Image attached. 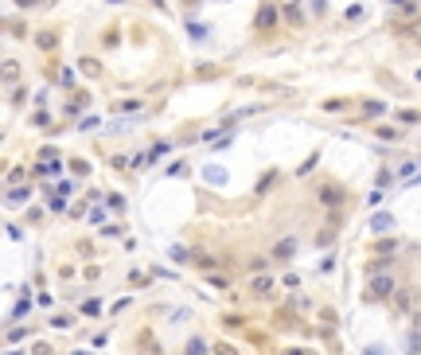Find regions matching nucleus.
<instances>
[{
  "mask_svg": "<svg viewBox=\"0 0 421 355\" xmlns=\"http://www.w3.org/2000/svg\"><path fill=\"white\" fill-rule=\"evenodd\" d=\"M188 355H203V340H191L188 343Z\"/></svg>",
  "mask_w": 421,
  "mask_h": 355,
  "instance_id": "13",
  "label": "nucleus"
},
{
  "mask_svg": "<svg viewBox=\"0 0 421 355\" xmlns=\"http://www.w3.org/2000/svg\"><path fill=\"white\" fill-rule=\"evenodd\" d=\"M413 301H417V293H413V289H394L390 309H394V312H413Z\"/></svg>",
  "mask_w": 421,
  "mask_h": 355,
  "instance_id": "2",
  "label": "nucleus"
},
{
  "mask_svg": "<svg viewBox=\"0 0 421 355\" xmlns=\"http://www.w3.org/2000/svg\"><path fill=\"white\" fill-rule=\"evenodd\" d=\"M285 16H289V24H300V20H305V12H300L296 4H292V8H289V12H285Z\"/></svg>",
  "mask_w": 421,
  "mask_h": 355,
  "instance_id": "10",
  "label": "nucleus"
},
{
  "mask_svg": "<svg viewBox=\"0 0 421 355\" xmlns=\"http://www.w3.org/2000/svg\"><path fill=\"white\" fill-rule=\"evenodd\" d=\"M82 316H98V301H86L82 305Z\"/></svg>",
  "mask_w": 421,
  "mask_h": 355,
  "instance_id": "12",
  "label": "nucleus"
},
{
  "mask_svg": "<svg viewBox=\"0 0 421 355\" xmlns=\"http://www.w3.org/2000/svg\"><path fill=\"white\" fill-rule=\"evenodd\" d=\"M390 226H394V215H386V211L375 215V230H390Z\"/></svg>",
  "mask_w": 421,
  "mask_h": 355,
  "instance_id": "8",
  "label": "nucleus"
},
{
  "mask_svg": "<svg viewBox=\"0 0 421 355\" xmlns=\"http://www.w3.org/2000/svg\"><path fill=\"white\" fill-rule=\"evenodd\" d=\"M394 8H402V12H409V8H413V0H390Z\"/></svg>",
  "mask_w": 421,
  "mask_h": 355,
  "instance_id": "14",
  "label": "nucleus"
},
{
  "mask_svg": "<svg viewBox=\"0 0 421 355\" xmlns=\"http://www.w3.org/2000/svg\"><path fill=\"white\" fill-rule=\"evenodd\" d=\"M28 199V188H20V192H8V203H24Z\"/></svg>",
  "mask_w": 421,
  "mask_h": 355,
  "instance_id": "9",
  "label": "nucleus"
},
{
  "mask_svg": "<svg viewBox=\"0 0 421 355\" xmlns=\"http://www.w3.org/2000/svg\"><path fill=\"white\" fill-rule=\"evenodd\" d=\"M394 250H398V246H394V242H378V254H382V258H390Z\"/></svg>",
  "mask_w": 421,
  "mask_h": 355,
  "instance_id": "11",
  "label": "nucleus"
},
{
  "mask_svg": "<svg viewBox=\"0 0 421 355\" xmlns=\"http://www.w3.org/2000/svg\"><path fill=\"white\" fill-rule=\"evenodd\" d=\"M394 289H398V281H394L390 273H378L375 281H371V289H367V301H382V297H394Z\"/></svg>",
  "mask_w": 421,
  "mask_h": 355,
  "instance_id": "1",
  "label": "nucleus"
},
{
  "mask_svg": "<svg viewBox=\"0 0 421 355\" xmlns=\"http://www.w3.org/2000/svg\"><path fill=\"white\" fill-rule=\"evenodd\" d=\"M273 20H277V12H273V8H269V4H265V8H262V12H258V28H273Z\"/></svg>",
  "mask_w": 421,
  "mask_h": 355,
  "instance_id": "4",
  "label": "nucleus"
},
{
  "mask_svg": "<svg viewBox=\"0 0 421 355\" xmlns=\"http://www.w3.org/2000/svg\"><path fill=\"white\" fill-rule=\"evenodd\" d=\"M207 180H211V184H226V168L211 164V168H207Z\"/></svg>",
  "mask_w": 421,
  "mask_h": 355,
  "instance_id": "5",
  "label": "nucleus"
},
{
  "mask_svg": "<svg viewBox=\"0 0 421 355\" xmlns=\"http://www.w3.org/2000/svg\"><path fill=\"white\" fill-rule=\"evenodd\" d=\"M320 199H324V203H339V199H343V192H339V188H324V192H320Z\"/></svg>",
  "mask_w": 421,
  "mask_h": 355,
  "instance_id": "7",
  "label": "nucleus"
},
{
  "mask_svg": "<svg viewBox=\"0 0 421 355\" xmlns=\"http://www.w3.org/2000/svg\"><path fill=\"white\" fill-rule=\"evenodd\" d=\"M292 254H296V238H281V242L273 246V258H277V262H289Z\"/></svg>",
  "mask_w": 421,
  "mask_h": 355,
  "instance_id": "3",
  "label": "nucleus"
},
{
  "mask_svg": "<svg viewBox=\"0 0 421 355\" xmlns=\"http://www.w3.org/2000/svg\"><path fill=\"white\" fill-rule=\"evenodd\" d=\"M250 289H254V293H269V289H273V281H269V277H265V273H258V277H254V285H250Z\"/></svg>",
  "mask_w": 421,
  "mask_h": 355,
  "instance_id": "6",
  "label": "nucleus"
}]
</instances>
